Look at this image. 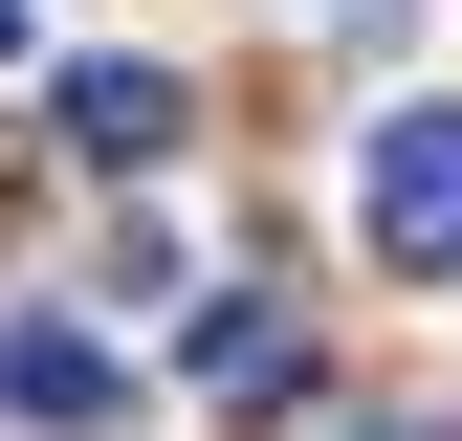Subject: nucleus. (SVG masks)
<instances>
[{
	"label": "nucleus",
	"instance_id": "obj_1",
	"mask_svg": "<svg viewBox=\"0 0 462 441\" xmlns=\"http://www.w3.org/2000/svg\"><path fill=\"white\" fill-rule=\"evenodd\" d=\"M353 220H374V265H396V287H462V110H374Z\"/></svg>",
	"mask_w": 462,
	"mask_h": 441
},
{
	"label": "nucleus",
	"instance_id": "obj_2",
	"mask_svg": "<svg viewBox=\"0 0 462 441\" xmlns=\"http://www.w3.org/2000/svg\"><path fill=\"white\" fill-rule=\"evenodd\" d=\"M0 419H23V441H110V419H133L110 331H67V309H0Z\"/></svg>",
	"mask_w": 462,
	"mask_h": 441
},
{
	"label": "nucleus",
	"instance_id": "obj_3",
	"mask_svg": "<svg viewBox=\"0 0 462 441\" xmlns=\"http://www.w3.org/2000/svg\"><path fill=\"white\" fill-rule=\"evenodd\" d=\"M44 110H67V155H110V177H154V155L199 133V89H177V67H67Z\"/></svg>",
	"mask_w": 462,
	"mask_h": 441
},
{
	"label": "nucleus",
	"instance_id": "obj_4",
	"mask_svg": "<svg viewBox=\"0 0 462 441\" xmlns=\"http://www.w3.org/2000/svg\"><path fill=\"white\" fill-rule=\"evenodd\" d=\"M199 398H309V331H286V309H199Z\"/></svg>",
	"mask_w": 462,
	"mask_h": 441
},
{
	"label": "nucleus",
	"instance_id": "obj_5",
	"mask_svg": "<svg viewBox=\"0 0 462 441\" xmlns=\"http://www.w3.org/2000/svg\"><path fill=\"white\" fill-rule=\"evenodd\" d=\"M353 441H419V419H353Z\"/></svg>",
	"mask_w": 462,
	"mask_h": 441
},
{
	"label": "nucleus",
	"instance_id": "obj_6",
	"mask_svg": "<svg viewBox=\"0 0 462 441\" xmlns=\"http://www.w3.org/2000/svg\"><path fill=\"white\" fill-rule=\"evenodd\" d=\"M0 44H23V0H0Z\"/></svg>",
	"mask_w": 462,
	"mask_h": 441
}]
</instances>
